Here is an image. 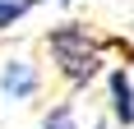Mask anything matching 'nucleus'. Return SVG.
<instances>
[{"label":"nucleus","instance_id":"39448f33","mask_svg":"<svg viewBox=\"0 0 134 129\" xmlns=\"http://www.w3.org/2000/svg\"><path fill=\"white\" fill-rule=\"evenodd\" d=\"M46 129H83V125L74 115V106H55L51 115H46Z\"/></svg>","mask_w":134,"mask_h":129},{"label":"nucleus","instance_id":"f03ea898","mask_svg":"<svg viewBox=\"0 0 134 129\" xmlns=\"http://www.w3.org/2000/svg\"><path fill=\"white\" fill-rule=\"evenodd\" d=\"M37 88H42V78H37V69L28 60H5V69H0V92H5V97L23 102V97H32Z\"/></svg>","mask_w":134,"mask_h":129},{"label":"nucleus","instance_id":"7ed1b4c3","mask_svg":"<svg viewBox=\"0 0 134 129\" xmlns=\"http://www.w3.org/2000/svg\"><path fill=\"white\" fill-rule=\"evenodd\" d=\"M111 111H116V120L120 125H134V83L125 69H111Z\"/></svg>","mask_w":134,"mask_h":129},{"label":"nucleus","instance_id":"20e7f679","mask_svg":"<svg viewBox=\"0 0 134 129\" xmlns=\"http://www.w3.org/2000/svg\"><path fill=\"white\" fill-rule=\"evenodd\" d=\"M32 5H37V0H0V28H9L14 19H23Z\"/></svg>","mask_w":134,"mask_h":129},{"label":"nucleus","instance_id":"f257e3e1","mask_svg":"<svg viewBox=\"0 0 134 129\" xmlns=\"http://www.w3.org/2000/svg\"><path fill=\"white\" fill-rule=\"evenodd\" d=\"M51 51H55V60H60V69H65L69 83H88L97 74V51H93V42H88V32L79 23L55 28L51 32Z\"/></svg>","mask_w":134,"mask_h":129}]
</instances>
